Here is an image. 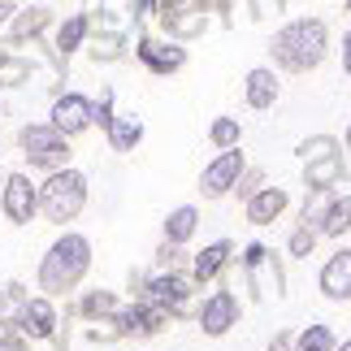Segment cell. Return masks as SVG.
<instances>
[{
	"label": "cell",
	"instance_id": "1",
	"mask_svg": "<svg viewBox=\"0 0 351 351\" xmlns=\"http://www.w3.org/2000/svg\"><path fill=\"white\" fill-rule=\"evenodd\" d=\"M87 252H91L87 239H78V234H65L52 243V252L44 256V269H39L44 291H70L87 274Z\"/></svg>",
	"mask_w": 351,
	"mask_h": 351
},
{
	"label": "cell",
	"instance_id": "2",
	"mask_svg": "<svg viewBox=\"0 0 351 351\" xmlns=\"http://www.w3.org/2000/svg\"><path fill=\"white\" fill-rule=\"evenodd\" d=\"M274 52L287 70H308L326 52V26L321 22H291L287 31L274 39Z\"/></svg>",
	"mask_w": 351,
	"mask_h": 351
},
{
	"label": "cell",
	"instance_id": "3",
	"mask_svg": "<svg viewBox=\"0 0 351 351\" xmlns=\"http://www.w3.org/2000/svg\"><path fill=\"white\" fill-rule=\"evenodd\" d=\"M83 199H87V182H83V173H74V169L52 173L48 186H44V213L52 221H70L74 213L83 208Z\"/></svg>",
	"mask_w": 351,
	"mask_h": 351
},
{
	"label": "cell",
	"instance_id": "4",
	"mask_svg": "<svg viewBox=\"0 0 351 351\" xmlns=\"http://www.w3.org/2000/svg\"><path fill=\"white\" fill-rule=\"evenodd\" d=\"M22 147H26V156H31L35 165H48V169L65 165V156H70L65 139H61L52 126H26V130H22Z\"/></svg>",
	"mask_w": 351,
	"mask_h": 351
},
{
	"label": "cell",
	"instance_id": "5",
	"mask_svg": "<svg viewBox=\"0 0 351 351\" xmlns=\"http://www.w3.org/2000/svg\"><path fill=\"white\" fill-rule=\"evenodd\" d=\"M91 121V104L83 96H61L52 104V130L57 134H78Z\"/></svg>",
	"mask_w": 351,
	"mask_h": 351
},
{
	"label": "cell",
	"instance_id": "6",
	"mask_svg": "<svg viewBox=\"0 0 351 351\" xmlns=\"http://www.w3.org/2000/svg\"><path fill=\"white\" fill-rule=\"evenodd\" d=\"M239 169H243V156H239V152H221V156L204 169V191H208V195H226V191L234 186Z\"/></svg>",
	"mask_w": 351,
	"mask_h": 351
},
{
	"label": "cell",
	"instance_id": "7",
	"mask_svg": "<svg viewBox=\"0 0 351 351\" xmlns=\"http://www.w3.org/2000/svg\"><path fill=\"white\" fill-rule=\"evenodd\" d=\"M199 326H204V334H213V339L230 330L234 326V295L230 291H217V295H213V300L204 304V313H199Z\"/></svg>",
	"mask_w": 351,
	"mask_h": 351
},
{
	"label": "cell",
	"instance_id": "8",
	"mask_svg": "<svg viewBox=\"0 0 351 351\" xmlns=\"http://www.w3.org/2000/svg\"><path fill=\"white\" fill-rule=\"evenodd\" d=\"M321 291H326L330 300H351V252H339L321 269Z\"/></svg>",
	"mask_w": 351,
	"mask_h": 351
},
{
	"label": "cell",
	"instance_id": "9",
	"mask_svg": "<svg viewBox=\"0 0 351 351\" xmlns=\"http://www.w3.org/2000/svg\"><path fill=\"white\" fill-rule=\"evenodd\" d=\"M5 213L13 221H31V213H35V191L22 173H13L9 186H5Z\"/></svg>",
	"mask_w": 351,
	"mask_h": 351
},
{
	"label": "cell",
	"instance_id": "10",
	"mask_svg": "<svg viewBox=\"0 0 351 351\" xmlns=\"http://www.w3.org/2000/svg\"><path fill=\"white\" fill-rule=\"evenodd\" d=\"M52 326H57V313H52L48 300H31L22 304V334H31V339H48Z\"/></svg>",
	"mask_w": 351,
	"mask_h": 351
},
{
	"label": "cell",
	"instance_id": "11",
	"mask_svg": "<svg viewBox=\"0 0 351 351\" xmlns=\"http://www.w3.org/2000/svg\"><path fill=\"white\" fill-rule=\"evenodd\" d=\"M282 208H287V191H282V186H269V191H261V195L247 204V217H252L256 226H265V221H274Z\"/></svg>",
	"mask_w": 351,
	"mask_h": 351
},
{
	"label": "cell",
	"instance_id": "12",
	"mask_svg": "<svg viewBox=\"0 0 351 351\" xmlns=\"http://www.w3.org/2000/svg\"><path fill=\"white\" fill-rule=\"evenodd\" d=\"M274 96H278L274 74H269V70H252L247 74V100H252V109H269Z\"/></svg>",
	"mask_w": 351,
	"mask_h": 351
},
{
	"label": "cell",
	"instance_id": "13",
	"mask_svg": "<svg viewBox=\"0 0 351 351\" xmlns=\"http://www.w3.org/2000/svg\"><path fill=\"white\" fill-rule=\"evenodd\" d=\"M186 291H191V287H186L182 278H156L152 282V300L160 308H182L186 304Z\"/></svg>",
	"mask_w": 351,
	"mask_h": 351
},
{
	"label": "cell",
	"instance_id": "14",
	"mask_svg": "<svg viewBox=\"0 0 351 351\" xmlns=\"http://www.w3.org/2000/svg\"><path fill=\"white\" fill-rule=\"evenodd\" d=\"M134 13H139V0H100V22L113 26V35L134 18Z\"/></svg>",
	"mask_w": 351,
	"mask_h": 351
},
{
	"label": "cell",
	"instance_id": "15",
	"mask_svg": "<svg viewBox=\"0 0 351 351\" xmlns=\"http://www.w3.org/2000/svg\"><path fill=\"white\" fill-rule=\"evenodd\" d=\"M139 57L152 65V70H178V65H182V48H160V44H152V39H143Z\"/></svg>",
	"mask_w": 351,
	"mask_h": 351
},
{
	"label": "cell",
	"instance_id": "16",
	"mask_svg": "<svg viewBox=\"0 0 351 351\" xmlns=\"http://www.w3.org/2000/svg\"><path fill=\"white\" fill-rule=\"evenodd\" d=\"M165 26L173 35H199L204 31V9H165Z\"/></svg>",
	"mask_w": 351,
	"mask_h": 351
},
{
	"label": "cell",
	"instance_id": "17",
	"mask_svg": "<svg viewBox=\"0 0 351 351\" xmlns=\"http://www.w3.org/2000/svg\"><path fill=\"white\" fill-rule=\"evenodd\" d=\"M343 173V156H326V160H313L308 165V186L313 191H326V186Z\"/></svg>",
	"mask_w": 351,
	"mask_h": 351
},
{
	"label": "cell",
	"instance_id": "18",
	"mask_svg": "<svg viewBox=\"0 0 351 351\" xmlns=\"http://www.w3.org/2000/svg\"><path fill=\"white\" fill-rule=\"evenodd\" d=\"M109 134H113V147H121V152H126V147H134L143 139V126L134 117H113L109 121Z\"/></svg>",
	"mask_w": 351,
	"mask_h": 351
},
{
	"label": "cell",
	"instance_id": "19",
	"mask_svg": "<svg viewBox=\"0 0 351 351\" xmlns=\"http://www.w3.org/2000/svg\"><path fill=\"white\" fill-rule=\"evenodd\" d=\"M195 230V208H178V213H169V221H165V234L169 243H182V239H191Z\"/></svg>",
	"mask_w": 351,
	"mask_h": 351
},
{
	"label": "cell",
	"instance_id": "20",
	"mask_svg": "<svg viewBox=\"0 0 351 351\" xmlns=\"http://www.w3.org/2000/svg\"><path fill=\"white\" fill-rule=\"evenodd\" d=\"M226 256H230V243H213V247H204V256L195 261V274L199 278H213L226 265Z\"/></svg>",
	"mask_w": 351,
	"mask_h": 351
},
{
	"label": "cell",
	"instance_id": "21",
	"mask_svg": "<svg viewBox=\"0 0 351 351\" xmlns=\"http://www.w3.org/2000/svg\"><path fill=\"white\" fill-rule=\"evenodd\" d=\"M295 347H300V351H330V347H334V334H330L326 326H308Z\"/></svg>",
	"mask_w": 351,
	"mask_h": 351
},
{
	"label": "cell",
	"instance_id": "22",
	"mask_svg": "<svg viewBox=\"0 0 351 351\" xmlns=\"http://www.w3.org/2000/svg\"><path fill=\"white\" fill-rule=\"evenodd\" d=\"M83 35H87V18H70L61 26V35H57V48L61 52H74L78 44H83Z\"/></svg>",
	"mask_w": 351,
	"mask_h": 351
},
{
	"label": "cell",
	"instance_id": "23",
	"mask_svg": "<svg viewBox=\"0 0 351 351\" xmlns=\"http://www.w3.org/2000/svg\"><path fill=\"white\" fill-rule=\"evenodd\" d=\"M347 226H351V195L339 199V204H330V213H326V234H343Z\"/></svg>",
	"mask_w": 351,
	"mask_h": 351
},
{
	"label": "cell",
	"instance_id": "24",
	"mask_svg": "<svg viewBox=\"0 0 351 351\" xmlns=\"http://www.w3.org/2000/svg\"><path fill=\"white\" fill-rule=\"evenodd\" d=\"M44 26H48V9H31L13 22V35H35V31H44Z\"/></svg>",
	"mask_w": 351,
	"mask_h": 351
},
{
	"label": "cell",
	"instance_id": "25",
	"mask_svg": "<svg viewBox=\"0 0 351 351\" xmlns=\"http://www.w3.org/2000/svg\"><path fill=\"white\" fill-rule=\"evenodd\" d=\"M91 57L96 61H117L121 57V35H100L96 44H91Z\"/></svg>",
	"mask_w": 351,
	"mask_h": 351
},
{
	"label": "cell",
	"instance_id": "26",
	"mask_svg": "<svg viewBox=\"0 0 351 351\" xmlns=\"http://www.w3.org/2000/svg\"><path fill=\"white\" fill-rule=\"evenodd\" d=\"M330 204H334V195H330V186H326V191L313 195V204H304V221H326Z\"/></svg>",
	"mask_w": 351,
	"mask_h": 351
},
{
	"label": "cell",
	"instance_id": "27",
	"mask_svg": "<svg viewBox=\"0 0 351 351\" xmlns=\"http://www.w3.org/2000/svg\"><path fill=\"white\" fill-rule=\"evenodd\" d=\"M300 156L313 165V160H326V156H339V152H334V139H308V143L300 147Z\"/></svg>",
	"mask_w": 351,
	"mask_h": 351
},
{
	"label": "cell",
	"instance_id": "28",
	"mask_svg": "<svg viewBox=\"0 0 351 351\" xmlns=\"http://www.w3.org/2000/svg\"><path fill=\"white\" fill-rule=\"evenodd\" d=\"M213 143H221V147H230V143H239V121H230V117L213 121Z\"/></svg>",
	"mask_w": 351,
	"mask_h": 351
},
{
	"label": "cell",
	"instance_id": "29",
	"mask_svg": "<svg viewBox=\"0 0 351 351\" xmlns=\"http://www.w3.org/2000/svg\"><path fill=\"white\" fill-rule=\"evenodd\" d=\"M313 243H317V234L304 226V230H295V234H291V252H295V256H308V252H313Z\"/></svg>",
	"mask_w": 351,
	"mask_h": 351
},
{
	"label": "cell",
	"instance_id": "30",
	"mask_svg": "<svg viewBox=\"0 0 351 351\" xmlns=\"http://www.w3.org/2000/svg\"><path fill=\"white\" fill-rule=\"evenodd\" d=\"M0 78H5V83H22V78H26V65L22 61H0Z\"/></svg>",
	"mask_w": 351,
	"mask_h": 351
},
{
	"label": "cell",
	"instance_id": "31",
	"mask_svg": "<svg viewBox=\"0 0 351 351\" xmlns=\"http://www.w3.org/2000/svg\"><path fill=\"white\" fill-rule=\"evenodd\" d=\"M0 351H26V343H22L9 326H0Z\"/></svg>",
	"mask_w": 351,
	"mask_h": 351
},
{
	"label": "cell",
	"instance_id": "32",
	"mask_svg": "<svg viewBox=\"0 0 351 351\" xmlns=\"http://www.w3.org/2000/svg\"><path fill=\"white\" fill-rule=\"evenodd\" d=\"M83 308H87V313H109V308H113V295H91Z\"/></svg>",
	"mask_w": 351,
	"mask_h": 351
},
{
	"label": "cell",
	"instance_id": "33",
	"mask_svg": "<svg viewBox=\"0 0 351 351\" xmlns=\"http://www.w3.org/2000/svg\"><path fill=\"white\" fill-rule=\"evenodd\" d=\"M256 18H269V13H282V0H252Z\"/></svg>",
	"mask_w": 351,
	"mask_h": 351
},
{
	"label": "cell",
	"instance_id": "34",
	"mask_svg": "<svg viewBox=\"0 0 351 351\" xmlns=\"http://www.w3.org/2000/svg\"><path fill=\"white\" fill-rule=\"evenodd\" d=\"M13 291H18V287H9V291H0V317H5V313H9V308H13V304H18V295H13Z\"/></svg>",
	"mask_w": 351,
	"mask_h": 351
},
{
	"label": "cell",
	"instance_id": "35",
	"mask_svg": "<svg viewBox=\"0 0 351 351\" xmlns=\"http://www.w3.org/2000/svg\"><path fill=\"white\" fill-rule=\"evenodd\" d=\"M343 61H347V70H351V35H347V44H343Z\"/></svg>",
	"mask_w": 351,
	"mask_h": 351
},
{
	"label": "cell",
	"instance_id": "36",
	"mask_svg": "<svg viewBox=\"0 0 351 351\" xmlns=\"http://www.w3.org/2000/svg\"><path fill=\"white\" fill-rule=\"evenodd\" d=\"M269 351H287V339H274V343H269Z\"/></svg>",
	"mask_w": 351,
	"mask_h": 351
},
{
	"label": "cell",
	"instance_id": "37",
	"mask_svg": "<svg viewBox=\"0 0 351 351\" xmlns=\"http://www.w3.org/2000/svg\"><path fill=\"white\" fill-rule=\"evenodd\" d=\"M160 5H165V9H169V0H160Z\"/></svg>",
	"mask_w": 351,
	"mask_h": 351
},
{
	"label": "cell",
	"instance_id": "38",
	"mask_svg": "<svg viewBox=\"0 0 351 351\" xmlns=\"http://www.w3.org/2000/svg\"><path fill=\"white\" fill-rule=\"evenodd\" d=\"M343 351H351V343H347V347H343Z\"/></svg>",
	"mask_w": 351,
	"mask_h": 351
}]
</instances>
